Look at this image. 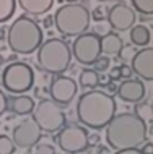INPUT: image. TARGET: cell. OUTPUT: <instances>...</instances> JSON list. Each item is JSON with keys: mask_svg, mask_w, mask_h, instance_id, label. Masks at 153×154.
Instances as JSON below:
<instances>
[{"mask_svg": "<svg viewBox=\"0 0 153 154\" xmlns=\"http://www.w3.org/2000/svg\"><path fill=\"white\" fill-rule=\"evenodd\" d=\"M119 68H121V75H122V78H124V80H127V78H130V76H132V73H134V70H132V66H130V65H127V63L121 65Z\"/></svg>", "mask_w": 153, "mask_h": 154, "instance_id": "83f0119b", "label": "cell"}, {"mask_svg": "<svg viewBox=\"0 0 153 154\" xmlns=\"http://www.w3.org/2000/svg\"><path fill=\"white\" fill-rule=\"evenodd\" d=\"M34 72L24 62H10L2 73V85L11 94H24L33 88Z\"/></svg>", "mask_w": 153, "mask_h": 154, "instance_id": "8992f818", "label": "cell"}, {"mask_svg": "<svg viewBox=\"0 0 153 154\" xmlns=\"http://www.w3.org/2000/svg\"><path fill=\"white\" fill-rule=\"evenodd\" d=\"M106 18H107V23H109L111 29L129 31L135 24L137 15H135V10L132 7H129L124 2H119V3H116V5H113L109 10H107Z\"/></svg>", "mask_w": 153, "mask_h": 154, "instance_id": "7c38bea8", "label": "cell"}, {"mask_svg": "<svg viewBox=\"0 0 153 154\" xmlns=\"http://www.w3.org/2000/svg\"><path fill=\"white\" fill-rule=\"evenodd\" d=\"M132 70L145 81H153V47H142L132 55Z\"/></svg>", "mask_w": 153, "mask_h": 154, "instance_id": "4fadbf2b", "label": "cell"}, {"mask_svg": "<svg viewBox=\"0 0 153 154\" xmlns=\"http://www.w3.org/2000/svg\"><path fill=\"white\" fill-rule=\"evenodd\" d=\"M16 2L24 13L33 16L46 15L54 5V0H16Z\"/></svg>", "mask_w": 153, "mask_h": 154, "instance_id": "2e32d148", "label": "cell"}, {"mask_svg": "<svg viewBox=\"0 0 153 154\" xmlns=\"http://www.w3.org/2000/svg\"><path fill=\"white\" fill-rule=\"evenodd\" d=\"M134 10L142 15H153V0H130Z\"/></svg>", "mask_w": 153, "mask_h": 154, "instance_id": "7402d4cb", "label": "cell"}, {"mask_svg": "<svg viewBox=\"0 0 153 154\" xmlns=\"http://www.w3.org/2000/svg\"><path fill=\"white\" fill-rule=\"evenodd\" d=\"M16 149L15 141L7 135H0V154H13Z\"/></svg>", "mask_w": 153, "mask_h": 154, "instance_id": "603a6c76", "label": "cell"}, {"mask_svg": "<svg viewBox=\"0 0 153 154\" xmlns=\"http://www.w3.org/2000/svg\"><path fill=\"white\" fill-rule=\"evenodd\" d=\"M114 154H143L139 148H134V149H121V151H116Z\"/></svg>", "mask_w": 153, "mask_h": 154, "instance_id": "4dcf8cb0", "label": "cell"}, {"mask_svg": "<svg viewBox=\"0 0 153 154\" xmlns=\"http://www.w3.org/2000/svg\"><path fill=\"white\" fill-rule=\"evenodd\" d=\"M7 44L13 54L30 55L43 44V29L31 16L21 15L7 29Z\"/></svg>", "mask_w": 153, "mask_h": 154, "instance_id": "3957f363", "label": "cell"}, {"mask_svg": "<svg viewBox=\"0 0 153 154\" xmlns=\"http://www.w3.org/2000/svg\"><path fill=\"white\" fill-rule=\"evenodd\" d=\"M41 136H43V130L33 119L23 120L11 131V140L15 141L16 148H21V149H30L36 146L38 141L41 140Z\"/></svg>", "mask_w": 153, "mask_h": 154, "instance_id": "8fae6325", "label": "cell"}, {"mask_svg": "<svg viewBox=\"0 0 153 154\" xmlns=\"http://www.w3.org/2000/svg\"><path fill=\"white\" fill-rule=\"evenodd\" d=\"M116 109H117V104L109 93L101 89H88L78 97L77 117L85 127L101 130L106 128V125L113 120Z\"/></svg>", "mask_w": 153, "mask_h": 154, "instance_id": "7a4b0ae2", "label": "cell"}, {"mask_svg": "<svg viewBox=\"0 0 153 154\" xmlns=\"http://www.w3.org/2000/svg\"><path fill=\"white\" fill-rule=\"evenodd\" d=\"M140 151H142L143 154H153V143H151V141H147V143L142 146Z\"/></svg>", "mask_w": 153, "mask_h": 154, "instance_id": "f546056e", "label": "cell"}, {"mask_svg": "<svg viewBox=\"0 0 153 154\" xmlns=\"http://www.w3.org/2000/svg\"><path fill=\"white\" fill-rule=\"evenodd\" d=\"M16 0H0V23H5L15 15Z\"/></svg>", "mask_w": 153, "mask_h": 154, "instance_id": "ffe728a7", "label": "cell"}, {"mask_svg": "<svg viewBox=\"0 0 153 154\" xmlns=\"http://www.w3.org/2000/svg\"><path fill=\"white\" fill-rule=\"evenodd\" d=\"M34 154H56V148L49 143H44V144H38L34 149Z\"/></svg>", "mask_w": 153, "mask_h": 154, "instance_id": "d4e9b609", "label": "cell"}, {"mask_svg": "<svg viewBox=\"0 0 153 154\" xmlns=\"http://www.w3.org/2000/svg\"><path fill=\"white\" fill-rule=\"evenodd\" d=\"M78 93L77 81L70 76H64V75H56L52 78L51 85H49V94L51 99L56 101L60 106H69L70 102L75 99Z\"/></svg>", "mask_w": 153, "mask_h": 154, "instance_id": "30bf717a", "label": "cell"}, {"mask_svg": "<svg viewBox=\"0 0 153 154\" xmlns=\"http://www.w3.org/2000/svg\"><path fill=\"white\" fill-rule=\"evenodd\" d=\"M124 49L122 39L116 32H107V34L101 36V54L103 55H121Z\"/></svg>", "mask_w": 153, "mask_h": 154, "instance_id": "e0dca14e", "label": "cell"}, {"mask_svg": "<svg viewBox=\"0 0 153 154\" xmlns=\"http://www.w3.org/2000/svg\"><path fill=\"white\" fill-rule=\"evenodd\" d=\"M52 24H54V16H47V18L44 20V26H46V28H51Z\"/></svg>", "mask_w": 153, "mask_h": 154, "instance_id": "1f68e13d", "label": "cell"}, {"mask_svg": "<svg viewBox=\"0 0 153 154\" xmlns=\"http://www.w3.org/2000/svg\"><path fill=\"white\" fill-rule=\"evenodd\" d=\"M147 123L135 112L116 114L106 125V143L114 151L134 149L145 143Z\"/></svg>", "mask_w": 153, "mask_h": 154, "instance_id": "6da1fadb", "label": "cell"}, {"mask_svg": "<svg viewBox=\"0 0 153 154\" xmlns=\"http://www.w3.org/2000/svg\"><path fill=\"white\" fill-rule=\"evenodd\" d=\"M100 2H109V0H100Z\"/></svg>", "mask_w": 153, "mask_h": 154, "instance_id": "e575fe53", "label": "cell"}, {"mask_svg": "<svg viewBox=\"0 0 153 154\" xmlns=\"http://www.w3.org/2000/svg\"><path fill=\"white\" fill-rule=\"evenodd\" d=\"M7 29L8 28H0V39H7Z\"/></svg>", "mask_w": 153, "mask_h": 154, "instance_id": "d6a6232c", "label": "cell"}, {"mask_svg": "<svg viewBox=\"0 0 153 154\" xmlns=\"http://www.w3.org/2000/svg\"><path fill=\"white\" fill-rule=\"evenodd\" d=\"M90 21H91V13L88 7L77 2L59 7V10L54 15L56 29L67 37H77L86 32L90 28Z\"/></svg>", "mask_w": 153, "mask_h": 154, "instance_id": "5b68a950", "label": "cell"}, {"mask_svg": "<svg viewBox=\"0 0 153 154\" xmlns=\"http://www.w3.org/2000/svg\"><path fill=\"white\" fill-rule=\"evenodd\" d=\"M109 63H111L109 57H107V55H103V54H101V57H100L96 62H94V70H96L98 73H104L106 70L109 68Z\"/></svg>", "mask_w": 153, "mask_h": 154, "instance_id": "cb8c5ba5", "label": "cell"}, {"mask_svg": "<svg viewBox=\"0 0 153 154\" xmlns=\"http://www.w3.org/2000/svg\"><path fill=\"white\" fill-rule=\"evenodd\" d=\"M109 78H111V80H116V81H117V80H121V78H122V75H121V68H119V66H114V68H111V72H109Z\"/></svg>", "mask_w": 153, "mask_h": 154, "instance_id": "f1b7e54d", "label": "cell"}, {"mask_svg": "<svg viewBox=\"0 0 153 154\" xmlns=\"http://www.w3.org/2000/svg\"><path fill=\"white\" fill-rule=\"evenodd\" d=\"M78 85L85 89H94L100 85V73L94 68H85L81 70L80 76H78Z\"/></svg>", "mask_w": 153, "mask_h": 154, "instance_id": "d6986e66", "label": "cell"}, {"mask_svg": "<svg viewBox=\"0 0 153 154\" xmlns=\"http://www.w3.org/2000/svg\"><path fill=\"white\" fill-rule=\"evenodd\" d=\"M106 13H104V10H103V7H96L94 10L91 11V20H94V21H98V23H101L103 20L106 18Z\"/></svg>", "mask_w": 153, "mask_h": 154, "instance_id": "484cf974", "label": "cell"}, {"mask_svg": "<svg viewBox=\"0 0 153 154\" xmlns=\"http://www.w3.org/2000/svg\"><path fill=\"white\" fill-rule=\"evenodd\" d=\"M135 114L139 115L142 120H148V122H151L153 120V106L150 104H145V102H137L135 104Z\"/></svg>", "mask_w": 153, "mask_h": 154, "instance_id": "44dd1931", "label": "cell"}, {"mask_svg": "<svg viewBox=\"0 0 153 154\" xmlns=\"http://www.w3.org/2000/svg\"><path fill=\"white\" fill-rule=\"evenodd\" d=\"M57 144L64 152H83L90 146L88 131L80 125H64L57 135Z\"/></svg>", "mask_w": 153, "mask_h": 154, "instance_id": "9c48e42d", "label": "cell"}, {"mask_svg": "<svg viewBox=\"0 0 153 154\" xmlns=\"http://www.w3.org/2000/svg\"><path fill=\"white\" fill-rule=\"evenodd\" d=\"M72 57L81 65H94L101 57V36L96 32H83L72 42Z\"/></svg>", "mask_w": 153, "mask_h": 154, "instance_id": "ba28073f", "label": "cell"}, {"mask_svg": "<svg viewBox=\"0 0 153 154\" xmlns=\"http://www.w3.org/2000/svg\"><path fill=\"white\" fill-rule=\"evenodd\" d=\"M67 3H75V2H78V0H65Z\"/></svg>", "mask_w": 153, "mask_h": 154, "instance_id": "836d02e7", "label": "cell"}, {"mask_svg": "<svg viewBox=\"0 0 153 154\" xmlns=\"http://www.w3.org/2000/svg\"><path fill=\"white\" fill-rule=\"evenodd\" d=\"M34 99L26 94H15L8 97V110H11L16 115H30L34 110Z\"/></svg>", "mask_w": 153, "mask_h": 154, "instance_id": "9a60e30c", "label": "cell"}, {"mask_svg": "<svg viewBox=\"0 0 153 154\" xmlns=\"http://www.w3.org/2000/svg\"><path fill=\"white\" fill-rule=\"evenodd\" d=\"M36 62L43 72L51 75H62L70 66L72 49L60 37H49L39 45Z\"/></svg>", "mask_w": 153, "mask_h": 154, "instance_id": "277c9868", "label": "cell"}, {"mask_svg": "<svg viewBox=\"0 0 153 154\" xmlns=\"http://www.w3.org/2000/svg\"><path fill=\"white\" fill-rule=\"evenodd\" d=\"M150 39H151V34L147 26L137 24V26L130 28V42L134 45H137V47H147Z\"/></svg>", "mask_w": 153, "mask_h": 154, "instance_id": "ac0fdd59", "label": "cell"}, {"mask_svg": "<svg viewBox=\"0 0 153 154\" xmlns=\"http://www.w3.org/2000/svg\"><path fill=\"white\" fill-rule=\"evenodd\" d=\"M31 115L33 120L39 125V128L46 133L59 131L67 123V117H65L62 106L52 99H41L34 106V110Z\"/></svg>", "mask_w": 153, "mask_h": 154, "instance_id": "52a82bcc", "label": "cell"}, {"mask_svg": "<svg viewBox=\"0 0 153 154\" xmlns=\"http://www.w3.org/2000/svg\"><path fill=\"white\" fill-rule=\"evenodd\" d=\"M7 107H8V97L5 96V93H3L2 89H0V117H2L3 114H5Z\"/></svg>", "mask_w": 153, "mask_h": 154, "instance_id": "4316f807", "label": "cell"}, {"mask_svg": "<svg viewBox=\"0 0 153 154\" xmlns=\"http://www.w3.org/2000/svg\"><path fill=\"white\" fill-rule=\"evenodd\" d=\"M145 93H147V89H145L143 81L142 80H132V78H127L117 88V96L124 102L137 104L145 97Z\"/></svg>", "mask_w": 153, "mask_h": 154, "instance_id": "5bb4252c", "label": "cell"}, {"mask_svg": "<svg viewBox=\"0 0 153 154\" xmlns=\"http://www.w3.org/2000/svg\"><path fill=\"white\" fill-rule=\"evenodd\" d=\"M65 154H75V152H65Z\"/></svg>", "mask_w": 153, "mask_h": 154, "instance_id": "d590c367", "label": "cell"}]
</instances>
